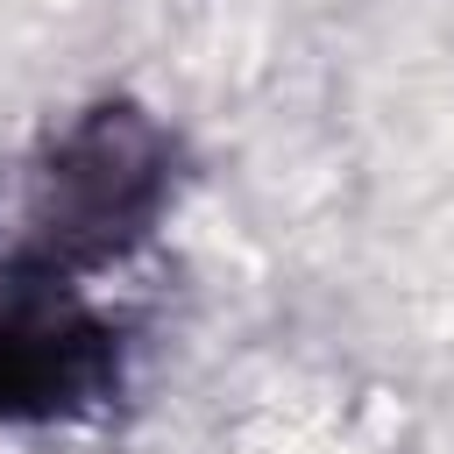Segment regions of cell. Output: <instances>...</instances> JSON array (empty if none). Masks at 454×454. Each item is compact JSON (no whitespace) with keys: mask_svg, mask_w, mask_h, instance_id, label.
<instances>
[{"mask_svg":"<svg viewBox=\"0 0 454 454\" xmlns=\"http://www.w3.org/2000/svg\"><path fill=\"white\" fill-rule=\"evenodd\" d=\"M99 376V333L64 312H7L0 319V411H50Z\"/></svg>","mask_w":454,"mask_h":454,"instance_id":"7a4b0ae2","label":"cell"},{"mask_svg":"<svg viewBox=\"0 0 454 454\" xmlns=\"http://www.w3.org/2000/svg\"><path fill=\"white\" fill-rule=\"evenodd\" d=\"M156 199V128L128 106L92 114L50 170V234L57 248H106Z\"/></svg>","mask_w":454,"mask_h":454,"instance_id":"6da1fadb","label":"cell"}]
</instances>
